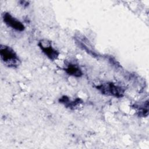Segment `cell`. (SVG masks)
<instances>
[{"label": "cell", "mask_w": 149, "mask_h": 149, "mask_svg": "<svg viewBox=\"0 0 149 149\" xmlns=\"http://www.w3.org/2000/svg\"><path fill=\"white\" fill-rule=\"evenodd\" d=\"M0 57L2 62L7 67L16 68L20 63V60L16 52L9 46L1 44Z\"/></svg>", "instance_id": "obj_1"}, {"label": "cell", "mask_w": 149, "mask_h": 149, "mask_svg": "<svg viewBox=\"0 0 149 149\" xmlns=\"http://www.w3.org/2000/svg\"><path fill=\"white\" fill-rule=\"evenodd\" d=\"M95 88L102 94L122 98L124 96L125 89L112 82H106L95 86Z\"/></svg>", "instance_id": "obj_2"}, {"label": "cell", "mask_w": 149, "mask_h": 149, "mask_svg": "<svg viewBox=\"0 0 149 149\" xmlns=\"http://www.w3.org/2000/svg\"><path fill=\"white\" fill-rule=\"evenodd\" d=\"M38 46L45 56L51 61H54L58 59L59 55V52L52 47V42L50 41L45 39L41 40L38 42Z\"/></svg>", "instance_id": "obj_3"}, {"label": "cell", "mask_w": 149, "mask_h": 149, "mask_svg": "<svg viewBox=\"0 0 149 149\" xmlns=\"http://www.w3.org/2000/svg\"><path fill=\"white\" fill-rule=\"evenodd\" d=\"M2 17L4 23L9 27L20 32L25 30V26L23 23L17 19L13 17L10 13L6 12H4L2 14Z\"/></svg>", "instance_id": "obj_4"}, {"label": "cell", "mask_w": 149, "mask_h": 149, "mask_svg": "<svg viewBox=\"0 0 149 149\" xmlns=\"http://www.w3.org/2000/svg\"><path fill=\"white\" fill-rule=\"evenodd\" d=\"M59 102L63 104L66 108L74 109L78 105L81 104L83 102V101L79 98H77L74 100H71L69 97L66 95H63L59 99Z\"/></svg>", "instance_id": "obj_5"}, {"label": "cell", "mask_w": 149, "mask_h": 149, "mask_svg": "<svg viewBox=\"0 0 149 149\" xmlns=\"http://www.w3.org/2000/svg\"><path fill=\"white\" fill-rule=\"evenodd\" d=\"M66 74L75 77H80L83 75V72L79 65L74 63H69L64 68Z\"/></svg>", "instance_id": "obj_6"}, {"label": "cell", "mask_w": 149, "mask_h": 149, "mask_svg": "<svg viewBox=\"0 0 149 149\" xmlns=\"http://www.w3.org/2000/svg\"><path fill=\"white\" fill-rule=\"evenodd\" d=\"M135 108L137 109V114L139 116L146 117L148 115V101H146L140 104H134Z\"/></svg>", "instance_id": "obj_7"}]
</instances>
